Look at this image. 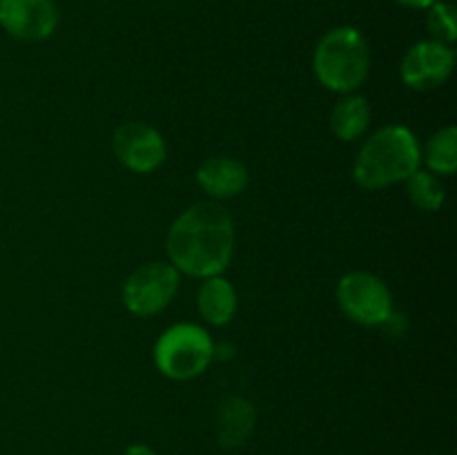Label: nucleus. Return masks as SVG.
Here are the masks:
<instances>
[{
  "instance_id": "nucleus-1",
  "label": "nucleus",
  "mask_w": 457,
  "mask_h": 455,
  "mask_svg": "<svg viewBox=\"0 0 457 455\" xmlns=\"http://www.w3.org/2000/svg\"><path fill=\"white\" fill-rule=\"evenodd\" d=\"M170 263L179 272L208 279L221 275L235 252V223L223 205L201 201L177 217L168 232Z\"/></svg>"
},
{
  "instance_id": "nucleus-16",
  "label": "nucleus",
  "mask_w": 457,
  "mask_h": 455,
  "mask_svg": "<svg viewBox=\"0 0 457 455\" xmlns=\"http://www.w3.org/2000/svg\"><path fill=\"white\" fill-rule=\"evenodd\" d=\"M427 27L431 40H437L442 45H453L457 38V12L453 3H445V0H437L436 4L427 9Z\"/></svg>"
},
{
  "instance_id": "nucleus-4",
  "label": "nucleus",
  "mask_w": 457,
  "mask_h": 455,
  "mask_svg": "<svg viewBox=\"0 0 457 455\" xmlns=\"http://www.w3.org/2000/svg\"><path fill=\"white\" fill-rule=\"evenodd\" d=\"M214 357L210 335L196 324H177L165 330L154 346V361L161 373L177 382H187L204 373Z\"/></svg>"
},
{
  "instance_id": "nucleus-2",
  "label": "nucleus",
  "mask_w": 457,
  "mask_h": 455,
  "mask_svg": "<svg viewBox=\"0 0 457 455\" xmlns=\"http://www.w3.org/2000/svg\"><path fill=\"white\" fill-rule=\"evenodd\" d=\"M418 138L404 125H386L361 145L353 165V178L366 190H382L406 181L420 170Z\"/></svg>"
},
{
  "instance_id": "nucleus-6",
  "label": "nucleus",
  "mask_w": 457,
  "mask_h": 455,
  "mask_svg": "<svg viewBox=\"0 0 457 455\" xmlns=\"http://www.w3.org/2000/svg\"><path fill=\"white\" fill-rule=\"evenodd\" d=\"M177 290V268L165 261H150L128 277L123 285V302L132 315L150 317L168 308Z\"/></svg>"
},
{
  "instance_id": "nucleus-7",
  "label": "nucleus",
  "mask_w": 457,
  "mask_h": 455,
  "mask_svg": "<svg viewBox=\"0 0 457 455\" xmlns=\"http://www.w3.org/2000/svg\"><path fill=\"white\" fill-rule=\"evenodd\" d=\"M112 147L120 163L137 174L154 172L156 168L163 165L165 154H168V147H165L159 129L143 120H128L120 125L114 132Z\"/></svg>"
},
{
  "instance_id": "nucleus-5",
  "label": "nucleus",
  "mask_w": 457,
  "mask_h": 455,
  "mask_svg": "<svg viewBox=\"0 0 457 455\" xmlns=\"http://www.w3.org/2000/svg\"><path fill=\"white\" fill-rule=\"evenodd\" d=\"M339 308L348 319L361 326H386L393 317V297L379 277L355 270L342 277L337 285Z\"/></svg>"
},
{
  "instance_id": "nucleus-14",
  "label": "nucleus",
  "mask_w": 457,
  "mask_h": 455,
  "mask_svg": "<svg viewBox=\"0 0 457 455\" xmlns=\"http://www.w3.org/2000/svg\"><path fill=\"white\" fill-rule=\"evenodd\" d=\"M424 161L436 174H453L457 168V129L453 125L433 134L424 147Z\"/></svg>"
},
{
  "instance_id": "nucleus-8",
  "label": "nucleus",
  "mask_w": 457,
  "mask_h": 455,
  "mask_svg": "<svg viewBox=\"0 0 457 455\" xmlns=\"http://www.w3.org/2000/svg\"><path fill=\"white\" fill-rule=\"evenodd\" d=\"M0 27L27 43L49 38L58 27L54 0H0Z\"/></svg>"
},
{
  "instance_id": "nucleus-17",
  "label": "nucleus",
  "mask_w": 457,
  "mask_h": 455,
  "mask_svg": "<svg viewBox=\"0 0 457 455\" xmlns=\"http://www.w3.org/2000/svg\"><path fill=\"white\" fill-rule=\"evenodd\" d=\"M393 3L402 4V7H409V9H428L431 4H436L437 0H393Z\"/></svg>"
},
{
  "instance_id": "nucleus-9",
  "label": "nucleus",
  "mask_w": 457,
  "mask_h": 455,
  "mask_svg": "<svg viewBox=\"0 0 457 455\" xmlns=\"http://www.w3.org/2000/svg\"><path fill=\"white\" fill-rule=\"evenodd\" d=\"M455 54L449 45H442L437 40H420L406 52L402 61V80L411 89L440 87L453 71Z\"/></svg>"
},
{
  "instance_id": "nucleus-18",
  "label": "nucleus",
  "mask_w": 457,
  "mask_h": 455,
  "mask_svg": "<svg viewBox=\"0 0 457 455\" xmlns=\"http://www.w3.org/2000/svg\"><path fill=\"white\" fill-rule=\"evenodd\" d=\"M123 455H159V453L147 444H132L123 451Z\"/></svg>"
},
{
  "instance_id": "nucleus-10",
  "label": "nucleus",
  "mask_w": 457,
  "mask_h": 455,
  "mask_svg": "<svg viewBox=\"0 0 457 455\" xmlns=\"http://www.w3.org/2000/svg\"><path fill=\"white\" fill-rule=\"evenodd\" d=\"M196 181L217 199H230L248 187V168L232 156H210L196 170Z\"/></svg>"
},
{
  "instance_id": "nucleus-3",
  "label": "nucleus",
  "mask_w": 457,
  "mask_h": 455,
  "mask_svg": "<svg viewBox=\"0 0 457 455\" xmlns=\"http://www.w3.org/2000/svg\"><path fill=\"white\" fill-rule=\"evenodd\" d=\"M312 67L324 87L351 94L366 80L370 70V49L364 34L355 27H335L317 43Z\"/></svg>"
},
{
  "instance_id": "nucleus-15",
  "label": "nucleus",
  "mask_w": 457,
  "mask_h": 455,
  "mask_svg": "<svg viewBox=\"0 0 457 455\" xmlns=\"http://www.w3.org/2000/svg\"><path fill=\"white\" fill-rule=\"evenodd\" d=\"M406 192H409V199L420 210H424V212H436V210H440L446 196L440 178L433 177L431 172H424V170H415L406 178Z\"/></svg>"
},
{
  "instance_id": "nucleus-13",
  "label": "nucleus",
  "mask_w": 457,
  "mask_h": 455,
  "mask_svg": "<svg viewBox=\"0 0 457 455\" xmlns=\"http://www.w3.org/2000/svg\"><path fill=\"white\" fill-rule=\"evenodd\" d=\"M370 123V107L364 96L357 94H344L333 107L330 114V129L342 141H355V138L364 136Z\"/></svg>"
},
{
  "instance_id": "nucleus-12",
  "label": "nucleus",
  "mask_w": 457,
  "mask_h": 455,
  "mask_svg": "<svg viewBox=\"0 0 457 455\" xmlns=\"http://www.w3.org/2000/svg\"><path fill=\"white\" fill-rule=\"evenodd\" d=\"M199 312L208 324L212 326H223L235 317L237 312V293L230 285V281H226L223 277L214 275L204 279L199 288Z\"/></svg>"
},
{
  "instance_id": "nucleus-11",
  "label": "nucleus",
  "mask_w": 457,
  "mask_h": 455,
  "mask_svg": "<svg viewBox=\"0 0 457 455\" xmlns=\"http://www.w3.org/2000/svg\"><path fill=\"white\" fill-rule=\"evenodd\" d=\"M217 440L223 449H239L253 435L257 424V410L245 397H228L217 410Z\"/></svg>"
}]
</instances>
